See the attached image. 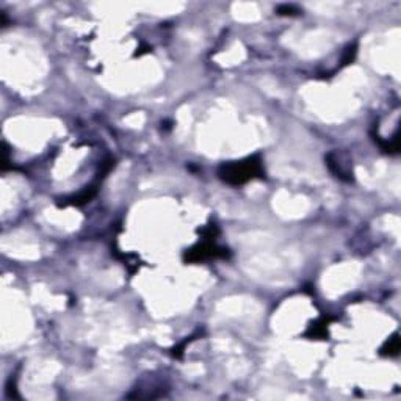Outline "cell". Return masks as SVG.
I'll return each mask as SVG.
<instances>
[{"instance_id":"1","label":"cell","mask_w":401,"mask_h":401,"mask_svg":"<svg viewBox=\"0 0 401 401\" xmlns=\"http://www.w3.org/2000/svg\"><path fill=\"white\" fill-rule=\"evenodd\" d=\"M257 172H260V165L254 163L250 158L248 162H240L226 166L223 179L232 184H242L245 180L254 177V175H257Z\"/></svg>"}]
</instances>
